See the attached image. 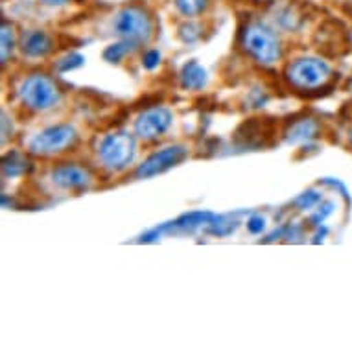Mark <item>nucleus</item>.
<instances>
[{
    "mask_svg": "<svg viewBox=\"0 0 352 352\" xmlns=\"http://www.w3.org/2000/svg\"><path fill=\"white\" fill-rule=\"evenodd\" d=\"M240 47L258 65L270 67L283 58V47L277 34L262 23H251L240 34Z\"/></svg>",
    "mask_w": 352,
    "mask_h": 352,
    "instance_id": "1",
    "label": "nucleus"
},
{
    "mask_svg": "<svg viewBox=\"0 0 352 352\" xmlns=\"http://www.w3.org/2000/svg\"><path fill=\"white\" fill-rule=\"evenodd\" d=\"M113 30L122 41H127L137 48L150 43L153 35V21L150 13L140 6H126L115 13Z\"/></svg>",
    "mask_w": 352,
    "mask_h": 352,
    "instance_id": "2",
    "label": "nucleus"
},
{
    "mask_svg": "<svg viewBox=\"0 0 352 352\" xmlns=\"http://www.w3.org/2000/svg\"><path fill=\"white\" fill-rule=\"evenodd\" d=\"M19 96L26 109L43 113L56 107L61 98L59 87L47 74H32L19 87Z\"/></svg>",
    "mask_w": 352,
    "mask_h": 352,
    "instance_id": "3",
    "label": "nucleus"
},
{
    "mask_svg": "<svg viewBox=\"0 0 352 352\" xmlns=\"http://www.w3.org/2000/svg\"><path fill=\"white\" fill-rule=\"evenodd\" d=\"M135 153H137V144H135L133 135L126 131H115V133L104 135L96 148V155L102 166L113 172L124 170L133 162Z\"/></svg>",
    "mask_w": 352,
    "mask_h": 352,
    "instance_id": "4",
    "label": "nucleus"
},
{
    "mask_svg": "<svg viewBox=\"0 0 352 352\" xmlns=\"http://www.w3.org/2000/svg\"><path fill=\"white\" fill-rule=\"evenodd\" d=\"M330 78V67L323 59L300 58L286 69V80L297 91H316Z\"/></svg>",
    "mask_w": 352,
    "mask_h": 352,
    "instance_id": "5",
    "label": "nucleus"
},
{
    "mask_svg": "<svg viewBox=\"0 0 352 352\" xmlns=\"http://www.w3.org/2000/svg\"><path fill=\"white\" fill-rule=\"evenodd\" d=\"M78 139L74 127L69 124H58L43 129L30 140V153L37 157H52L72 148Z\"/></svg>",
    "mask_w": 352,
    "mask_h": 352,
    "instance_id": "6",
    "label": "nucleus"
},
{
    "mask_svg": "<svg viewBox=\"0 0 352 352\" xmlns=\"http://www.w3.org/2000/svg\"><path fill=\"white\" fill-rule=\"evenodd\" d=\"M173 124L172 111L166 107H150L142 111L135 120V135L144 142L161 139Z\"/></svg>",
    "mask_w": 352,
    "mask_h": 352,
    "instance_id": "7",
    "label": "nucleus"
},
{
    "mask_svg": "<svg viewBox=\"0 0 352 352\" xmlns=\"http://www.w3.org/2000/svg\"><path fill=\"white\" fill-rule=\"evenodd\" d=\"M186 151L188 150L181 144L162 148V150L151 153V155L137 168L135 175H137L139 179H150L153 175H159V173L166 172V170H170V168L175 166V164H179V162L185 159Z\"/></svg>",
    "mask_w": 352,
    "mask_h": 352,
    "instance_id": "8",
    "label": "nucleus"
},
{
    "mask_svg": "<svg viewBox=\"0 0 352 352\" xmlns=\"http://www.w3.org/2000/svg\"><path fill=\"white\" fill-rule=\"evenodd\" d=\"M50 179L61 190H83L91 185L93 175L85 166H80L74 162H63L52 168Z\"/></svg>",
    "mask_w": 352,
    "mask_h": 352,
    "instance_id": "9",
    "label": "nucleus"
},
{
    "mask_svg": "<svg viewBox=\"0 0 352 352\" xmlns=\"http://www.w3.org/2000/svg\"><path fill=\"white\" fill-rule=\"evenodd\" d=\"M19 47H21V52L26 56V58L32 59H41L47 58L48 54L54 50V41L52 37L43 32V30H28L21 35L19 39Z\"/></svg>",
    "mask_w": 352,
    "mask_h": 352,
    "instance_id": "10",
    "label": "nucleus"
},
{
    "mask_svg": "<svg viewBox=\"0 0 352 352\" xmlns=\"http://www.w3.org/2000/svg\"><path fill=\"white\" fill-rule=\"evenodd\" d=\"M207 83V72L197 61L186 63L181 70V85L188 91H197Z\"/></svg>",
    "mask_w": 352,
    "mask_h": 352,
    "instance_id": "11",
    "label": "nucleus"
},
{
    "mask_svg": "<svg viewBox=\"0 0 352 352\" xmlns=\"http://www.w3.org/2000/svg\"><path fill=\"white\" fill-rule=\"evenodd\" d=\"M316 133H318V124L312 118H305V120L295 122L294 126L289 127L286 139L288 142H299V140L312 139L316 137Z\"/></svg>",
    "mask_w": 352,
    "mask_h": 352,
    "instance_id": "12",
    "label": "nucleus"
},
{
    "mask_svg": "<svg viewBox=\"0 0 352 352\" xmlns=\"http://www.w3.org/2000/svg\"><path fill=\"white\" fill-rule=\"evenodd\" d=\"M28 170V161L23 153L19 151H10L4 161H2V172H4V177H19L23 175L24 172Z\"/></svg>",
    "mask_w": 352,
    "mask_h": 352,
    "instance_id": "13",
    "label": "nucleus"
},
{
    "mask_svg": "<svg viewBox=\"0 0 352 352\" xmlns=\"http://www.w3.org/2000/svg\"><path fill=\"white\" fill-rule=\"evenodd\" d=\"M133 45L131 43H127V41H118L115 45H111V47L105 48L104 52V59L105 61H109V63H120L122 59L126 58L127 54L133 50Z\"/></svg>",
    "mask_w": 352,
    "mask_h": 352,
    "instance_id": "14",
    "label": "nucleus"
},
{
    "mask_svg": "<svg viewBox=\"0 0 352 352\" xmlns=\"http://www.w3.org/2000/svg\"><path fill=\"white\" fill-rule=\"evenodd\" d=\"M208 0H175V8L185 17H197L207 10Z\"/></svg>",
    "mask_w": 352,
    "mask_h": 352,
    "instance_id": "15",
    "label": "nucleus"
},
{
    "mask_svg": "<svg viewBox=\"0 0 352 352\" xmlns=\"http://www.w3.org/2000/svg\"><path fill=\"white\" fill-rule=\"evenodd\" d=\"M15 30L12 24L2 23V63H6L8 58L12 56L13 48H15Z\"/></svg>",
    "mask_w": 352,
    "mask_h": 352,
    "instance_id": "16",
    "label": "nucleus"
},
{
    "mask_svg": "<svg viewBox=\"0 0 352 352\" xmlns=\"http://www.w3.org/2000/svg\"><path fill=\"white\" fill-rule=\"evenodd\" d=\"M83 63H85V58H83L81 54L72 52L59 59L58 63H56V69H58V72L65 74V72H70V70L78 69V67H81Z\"/></svg>",
    "mask_w": 352,
    "mask_h": 352,
    "instance_id": "17",
    "label": "nucleus"
},
{
    "mask_svg": "<svg viewBox=\"0 0 352 352\" xmlns=\"http://www.w3.org/2000/svg\"><path fill=\"white\" fill-rule=\"evenodd\" d=\"M234 229H236V221H226L223 218L212 219V221L208 223V232H210V234H216V236H227V234H231Z\"/></svg>",
    "mask_w": 352,
    "mask_h": 352,
    "instance_id": "18",
    "label": "nucleus"
},
{
    "mask_svg": "<svg viewBox=\"0 0 352 352\" xmlns=\"http://www.w3.org/2000/svg\"><path fill=\"white\" fill-rule=\"evenodd\" d=\"M319 199H321V196H319L318 192L308 190L305 192V194H300V196L295 199V205L299 208H312L314 205H318Z\"/></svg>",
    "mask_w": 352,
    "mask_h": 352,
    "instance_id": "19",
    "label": "nucleus"
},
{
    "mask_svg": "<svg viewBox=\"0 0 352 352\" xmlns=\"http://www.w3.org/2000/svg\"><path fill=\"white\" fill-rule=\"evenodd\" d=\"M161 63V54L159 50H148V52L142 56V65H144V69L153 70L155 67H159Z\"/></svg>",
    "mask_w": 352,
    "mask_h": 352,
    "instance_id": "20",
    "label": "nucleus"
},
{
    "mask_svg": "<svg viewBox=\"0 0 352 352\" xmlns=\"http://www.w3.org/2000/svg\"><path fill=\"white\" fill-rule=\"evenodd\" d=\"M264 227H266V219L262 218V216H251L248 219V231L251 234H260V232L264 231Z\"/></svg>",
    "mask_w": 352,
    "mask_h": 352,
    "instance_id": "21",
    "label": "nucleus"
},
{
    "mask_svg": "<svg viewBox=\"0 0 352 352\" xmlns=\"http://www.w3.org/2000/svg\"><path fill=\"white\" fill-rule=\"evenodd\" d=\"M332 203H324L323 207H319V210L312 216V223L314 226H319V223H323L324 219L329 218L330 214H332Z\"/></svg>",
    "mask_w": 352,
    "mask_h": 352,
    "instance_id": "22",
    "label": "nucleus"
},
{
    "mask_svg": "<svg viewBox=\"0 0 352 352\" xmlns=\"http://www.w3.org/2000/svg\"><path fill=\"white\" fill-rule=\"evenodd\" d=\"M43 4H47V6H63L67 4L69 0H41Z\"/></svg>",
    "mask_w": 352,
    "mask_h": 352,
    "instance_id": "23",
    "label": "nucleus"
},
{
    "mask_svg": "<svg viewBox=\"0 0 352 352\" xmlns=\"http://www.w3.org/2000/svg\"><path fill=\"white\" fill-rule=\"evenodd\" d=\"M349 144H352V129L349 131Z\"/></svg>",
    "mask_w": 352,
    "mask_h": 352,
    "instance_id": "24",
    "label": "nucleus"
},
{
    "mask_svg": "<svg viewBox=\"0 0 352 352\" xmlns=\"http://www.w3.org/2000/svg\"><path fill=\"white\" fill-rule=\"evenodd\" d=\"M254 2H272V0H254Z\"/></svg>",
    "mask_w": 352,
    "mask_h": 352,
    "instance_id": "25",
    "label": "nucleus"
}]
</instances>
